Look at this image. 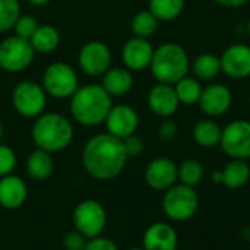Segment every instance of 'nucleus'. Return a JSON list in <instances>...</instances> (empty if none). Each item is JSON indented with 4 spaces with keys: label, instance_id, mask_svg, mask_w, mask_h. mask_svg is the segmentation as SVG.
Returning <instances> with one entry per match:
<instances>
[{
    "label": "nucleus",
    "instance_id": "f257e3e1",
    "mask_svg": "<svg viewBox=\"0 0 250 250\" xmlns=\"http://www.w3.org/2000/svg\"><path fill=\"white\" fill-rule=\"evenodd\" d=\"M122 140L106 134L91 137L83 150V165L96 180H112L122 172L127 164Z\"/></svg>",
    "mask_w": 250,
    "mask_h": 250
},
{
    "label": "nucleus",
    "instance_id": "f03ea898",
    "mask_svg": "<svg viewBox=\"0 0 250 250\" xmlns=\"http://www.w3.org/2000/svg\"><path fill=\"white\" fill-rule=\"evenodd\" d=\"M71 115L72 118L87 127L104 122L110 107L112 96L102 85H85L77 88L71 96Z\"/></svg>",
    "mask_w": 250,
    "mask_h": 250
},
{
    "label": "nucleus",
    "instance_id": "7ed1b4c3",
    "mask_svg": "<svg viewBox=\"0 0 250 250\" xmlns=\"http://www.w3.org/2000/svg\"><path fill=\"white\" fill-rule=\"evenodd\" d=\"M31 137L39 149L53 153L69 146L74 137V128L65 116L59 113H47L37 118L33 125Z\"/></svg>",
    "mask_w": 250,
    "mask_h": 250
},
{
    "label": "nucleus",
    "instance_id": "20e7f679",
    "mask_svg": "<svg viewBox=\"0 0 250 250\" xmlns=\"http://www.w3.org/2000/svg\"><path fill=\"white\" fill-rule=\"evenodd\" d=\"M153 77L164 84L174 85L178 80L187 75L190 61L187 52L177 43H165L153 50L150 61Z\"/></svg>",
    "mask_w": 250,
    "mask_h": 250
},
{
    "label": "nucleus",
    "instance_id": "39448f33",
    "mask_svg": "<svg viewBox=\"0 0 250 250\" xmlns=\"http://www.w3.org/2000/svg\"><path fill=\"white\" fill-rule=\"evenodd\" d=\"M165 191L162 208L169 219L183 222L196 215L199 209V196L193 187L186 184H174Z\"/></svg>",
    "mask_w": 250,
    "mask_h": 250
},
{
    "label": "nucleus",
    "instance_id": "423d86ee",
    "mask_svg": "<svg viewBox=\"0 0 250 250\" xmlns=\"http://www.w3.org/2000/svg\"><path fill=\"white\" fill-rule=\"evenodd\" d=\"M219 146L231 159H250V121L235 119L227 124L221 133Z\"/></svg>",
    "mask_w": 250,
    "mask_h": 250
},
{
    "label": "nucleus",
    "instance_id": "0eeeda50",
    "mask_svg": "<svg viewBox=\"0 0 250 250\" xmlns=\"http://www.w3.org/2000/svg\"><path fill=\"white\" fill-rule=\"evenodd\" d=\"M34 55L36 50L30 40L18 36L8 37L0 43V66L8 72H20L28 68Z\"/></svg>",
    "mask_w": 250,
    "mask_h": 250
},
{
    "label": "nucleus",
    "instance_id": "6e6552de",
    "mask_svg": "<svg viewBox=\"0 0 250 250\" xmlns=\"http://www.w3.org/2000/svg\"><path fill=\"white\" fill-rule=\"evenodd\" d=\"M43 87L50 96L56 99L71 97L78 88L77 72L63 62H56L47 66L43 75Z\"/></svg>",
    "mask_w": 250,
    "mask_h": 250
},
{
    "label": "nucleus",
    "instance_id": "1a4fd4ad",
    "mask_svg": "<svg viewBox=\"0 0 250 250\" xmlns=\"http://www.w3.org/2000/svg\"><path fill=\"white\" fill-rule=\"evenodd\" d=\"M74 225L85 238L100 235L106 227L104 208L96 200H83L74 210Z\"/></svg>",
    "mask_w": 250,
    "mask_h": 250
},
{
    "label": "nucleus",
    "instance_id": "9d476101",
    "mask_svg": "<svg viewBox=\"0 0 250 250\" xmlns=\"http://www.w3.org/2000/svg\"><path fill=\"white\" fill-rule=\"evenodd\" d=\"M12 103L22 116H39L46 106V91L34 81H22L14 88Z\"/></svg>",
    "mask_w": 250,
    "mask_h": 250
},
{
    "label": "nucleus",
    "instance_id": "9b49d317",
    "mask_svg": "<svg viewBox=\"0 0 250 250\" xmlns=\"http://www.w3.org/2000/svg\"><path fill=\"white\" fill-rule=\"evenodd\" d=\"M221 61V72L232 80H244L250 77V46L235 43L228 46Z\"/></svg>",
    "mask_w": 250,
    "mask_h": 250
},
{
    "label": "nucleus",
    "instance_id": "f8f14e48",
    "mask_svg": "<svg viewBox=\"0 0 250 250\" xmlns=\"http://www.w3.org/2000/svg\"><path fill=\"white\" fill-rule=\"evenodd\" d=\"M106 130L110 136L122 140L136 133L139 127V116L137 112L127 104L112 106L106 119Z\"/></svg>",
    "mask_w": 250,
    "mask_h": 250
},
{
    "label": "nucleus",
    "instance_id": "ddd939ff",
    "mask_svg": "<svg viewBox=\"0 0 250 250\" xmlns=\"http://www.w3.org/2000/svg\"><path fill=\"white\" fill-rule=\"evenodd\" d=\"M112 61L110 50L100 42H90L84 44L78 55V63L87 75H100L109 69Z\"/></svg>",
    "mask_w": 250,
    "mask_h": 250
},
{
    "label": "nucleus",
    "instance_id": "4468645a",
    "mask_svg": "<svg viewBox=\"0 0 250 250\" xmlns=\"http://www.w3.org/2000/svg\"><path fill=\"white\" fill-rule=\"evenodd\" d=\"M199 106L203 113L210 118L221 116L228 112L232 103V93L224 84H210L202 90L199 97Z\"/></svg>",
    "mask_w": 250,
    "mask_h": 250
},
{
    "label": "nucleus",
    "instance_id": "2eb2a0df",
    "mask_svg": "<svg viewBox=\"0 0 250 250\" xmlns=\"http://www.w3.org/2000/svg\"><path fill=\"white\" fill-rule=\"evenodd\" d=\"M145 177L149 187L164 191L178 180V167L168 158H156L147 165Z\"/></svg>",
    "mask_w": 250,
    "mask_h": 250
},
{
    "label": "nucleus",
    "instance_id": "dca6fc26",
    "mask_svg": "<svg viewBox=\"0 0 250 250\" xmlns=\"http://www.w3.org/2000/svg\"><path fill=\"white\" fill-rule=\"evenodd\" d=\"M147 103L150 110L162 118L172 116L180 106V100L177 97L174 85L164 84V83H159L150 88L147 96Z\"/></svg>",
    "mask_w": 250,
    "mask_h": 250
},
{
    "label": "nucleus",
    "instance_id": "f3484780",
    "mask_svg": "<svg viewBox=\"0 0 250 250\" xmlns=\"http://www.w3.org/2000/svg\"><path fill=\"white\" fill-rule=\"evenodd\" d=\"M153 56L152 44L143 37H134L125 43L122 49V61L128 69L142 71L150 65Z\"/></svg>",
    "mask_w": 250,
    "mask_h": 250
},
{
    "label": "nucleus",
    "instance_id": "a211bd4d",
    "mask_svg": "<svg viewBox=\"0 0 250 250\" xmlns=\"http://www.w3.org/2000/svg\"><path fill=\"white\" fill-rule=\"evenodd\" d=\"M178 235L167 222L152 224L143 235L145 250H177Z\"/></svg>",
    "mask_w": 250,
    "mask_h": 250
},
{
    "label": "nucleus",
    "instance_id": "6ab92c4d",
    "mask_svg": "<svg viewBox=\"0 0 250 250\" xmlns=\"http://www.w3.org/2000/svg\"><path fill=\"white\" fill-rule=\"evenodd\" d=\"M28 190L22 178L5 175L0 178V205L6 209H17L24 205Z\"/></svg>",
    "mask_w": 250,
    "mask_h": 250
},
{
    "label": "nucleus",
    "instance_id": "aec40b11",
    "mask_svg": "<svg viewBox=\"0 0 250 250\" xmlns=\"http://www.w3.org/2000/svg\"><path fill=\"white\" fill-rule=\"evenodd\" d=\"M102 87L110 96H124L133 87V75L125 68L107 69L103 75Z\"/></svg>",
    "mask_w": 250,
    "mask_h": 250
},
{
    "label": "nucleus",
    "instance_id": "412c9836",
    "mask_svg": "<svg viewBox=\"0 0 250 250\" xmlns=\"http://www.w3.org/2000/svg\"><path fill=\"white\" fill-rule=\"evenodd\" d=\"M221 171H222V184L231 190L244 187L250 180V167L243 159H231Z\"/></svg>",
    "mask_w": 250,
    "mask_h": 250
},
{
    "label": "nucleus",
    "instance_id": "4be33fe9",
    "mask_svg": "<svg viewBox=\"0 0 250 250\" xmlns=\"http://www.w3.org/2000/svg\"><path fill=\"white\" fill-rule=\"evenodd\" d=\"M222 127L213 119H202L193 128V139L194 142L205 149H212L219 145L221 142Z\"/></svg>",
    "mask_w": 250,
    "mask_h": 250
},
{
    "label": "nucleus",
    "instance_id": "5701e85b",
    "mask_svg": "<svg viewBox=\"0 0 250 250\" xmlns=\"http://www.w3.org/2000/svg\"><path fill=\"white\" fill-rule=\"evenodd\" d=\"M61 42V36L58 30L53 25H39L34 34L30 39V43L33 44L36 52L40 53H50L53 52Z\"/></svg>",
    "mask_w": 250,
    "mask_h": 250
},
{
    "label": "nucleus",
    "instance_id": "b1692460",
    "mask_svg": "<svg viewBox=\"0 0 250 250\" xmlns=\"http://www.w3.org/2000/svg\"><path fill=\"white\" fill-rule=\"evenodd\" d=\"M28 174L34 180H46L53 172V159L49 152L43 149L34 150L27 161Z\"/></svg>",
    "mask_w": 250,
    "mask_h": 250
},
{
    "label": "nucleus",
    "instance_id": "393cba45",
    "mask_svg": "<svg viewBox=\"0 0 250 250\" xmlns=\"http://www.w3.org/2000/svg\"><path fill=\"white\" fill-rule=\"evenodd\" d=\"M193 74L199 80H213L221 72V61L213 53H202L191 63Z\"/></svg>",
    "mask_w": 250,
    "mask_h": 250
},
{
    "label": "nucleus",
    "instance_id": "a878e982",
    "mask_svg": "<svg viewBox=\"0 0 250 250\" xmlns=\"http://www.w3.org/2000/svg\"><path fill=\"white\" fill-rule=\"evenodd\" d=\"M184 0H150L149 11L158 21H172L181 15Z\"/></svg>",
    "mask_w": 250,
    "mask_h": 250
},
{
    "label": "nucleus",
    "instance_id": "bb28decb",
    "mask_svg": "<svg viewBox=\"0 0 250 250\" xmlns=\"http://www.w3.org/2000/svg\"><path fill=\"white\" fill-rule=\"evenodd\" d=\"M174 90L177 93V97L180 103L184 104H194L199 102V97L202 94V85L196 78L191 77H183L174 84Z\"/></svg>",
    "mask_w": 250,
    "mask_h": 250
},
{
    "label": "nucleus",
    "instance_id": "cd10ccee",
    "mask_svg": "<svg viewBox=\"0 0 250 250\" xmlns=\"http://www.w3.org/2000/svg\"><path fill=\"white\" fill-rule=\"evenodd\" d=\"M203 165L196 159H187L178 167V180L181 181V184L194 187L203 180Z\"/></svg>",
    "mask_w": 250,
    "mask_h": 250
},
{
    "label": "nucleus",
    "instance_id": "c85d7f7f",
    "mask_svg": "<svg viewBox=\"0 0 250 250\" xmlns=\"http://www.w3.org/2000/svg\"><path fill=\"white\" fill-rule=\"evenodd\" d=\"M131 30L137 37L146 39L158 30V20L150 11H142L133 18Z\"/></svg>",
    "mask_w": 250,
    "mask_h": 250
},
{
    "label": "nucleus",
    "instance_id": "c756f323",
    "mask_svg": "<svg viewBox=\"0 0 250 250\" xmlns=\"http://www.w3.org/2000/svg\"><path fill=\"white\" fill-rule=\"evenodd\" d=\"M20 17L18 0H0V33L14 28L15 21Z\"/></svg>",
    "mask_w": 250,
    "mask_h": 250
},
{
    "label": "nucleus",
    "instance_id": "7c9ffc66",
    "mask_svg": "<svg viewBox=\"0 0 250 250\" xmlns=\"http://www.w3.org/2000/svg\"><path fill=\"white\" fill-rule=\"evenodd\" d=\"M37 27H39L37 21L33 17H30V15H20L18 20L14 24L17 36L21 37V39H25V40L31 39V36L37 30Z\"/></svg>",
    "mask_w": 250,
    "mask_h": 250
},
{
    "label": "nucleus",
    "instance_id": "2f4dec72",
    "mask_svg": "<svg viewBox=\"0 0 250 250\" xmlns=\"http://www.w3.org/2000/svg\"><path fill=\"white\" fill-rule=\"evenodd\" d=\"M17 167L15 152L5 145H0V177L9 175Z\"/></svg>",
    "mask_w": 250,
    "mask_h": 250
},
{
    "label": "nucleus",
    "instance_id": "473e14b6",
    "mask_svg": "<svg viewBox=\"0 0 250 250\" xmlns=\"http://www.w3.org/2000/svg\"><path fill=\"white\" fill-rule=\"evenodd\" d=\"M122 146H124V150L125 153H127V156H139L143 149H145V142L139 137V136H128L122 139Z\"/></svg>",
    "mask_w": 250,
    "mask_h": 250
},
{
    "label": "nucleus",
    "instance_id": "72a5a7b5",
    "mask_svg": "<svg viewBox=\"0 0 250 250\" xmlns=\"http://www.w3.org/2000/svg\"><path fill=\"white\" fill-rule=\"evenodd\" d=\"M87 240L80 231H69L63 237V247L66 250H83Z\"/></svg>",
    "mask_w": 250,
    "mask_h": 250
},
{
    "label": "nucleus",
    "instance_id": "f704fd0d",
    "mask_svg": "<svg viewBox=\"0 0 250 250\" xmlns=\"http://www.w3.org/2000/svg\"><path fill=\"white\" fill-rule=\"evenodd\" d=\"M83 250H118V246L110 238L97 235V237L90 238L85 243V246H84Z\"/></svg>",
    "mask_w": 250,
    "mask_h": 250
},
{
    "label": "nucleus",
    "instance_id": "c9c22d12",
    "mask_svg": "<svg viewBox=\"0 0 250 250\" xmlns=\"http://www.w3.org/2000/svg\"><path fill=\"white\" fill-rule=\"evenodd\" d=\"M178 134V125L172 119H165L159 127V139L165 143L172 142Z\"/></svg>",
    "mask_w": 250,
    "mask_h": 250
},
{
    "label": "nucleus",
    "instance_id": "e433bc0d",
    "mask_svg": "<svg viewBox=\"0 0 250 250\" xmlns=\"http://www.w3.org/2000/svg\"><path fill=\"white\" fill-rule=\"evenodd\" d=\"M213 2L222 8H228V9H235V8H241L244 6L249 0H213Z\"/></svg>",
    "mask_w": 250,
    "mask_h": 250
},
{
    "label": "nucleus",
    "instance_id": "4c0bfd02",
    "mask_svg": "<svg viewBox=\"0 0 250 250\" xmlns=\"http://www.w3.org/2000/svg\"><path fill=\"white\" fill-rule=\"evenodd\" d=\"M210 180H212L215 184H222V171H219V169L213 171L212 175H210Z\"/></svg>",
    "mask_w": 250,
    "mask_h": 250
},
{
    "label": "nucleus",
    "instance_id": "58836bf2",
    "mask_svg": "<svg viewBox=\"0 0 250 250\" xmlns=\"http://www.w3.org/2000/svg\"><path fill=\"white\" fill-rule=\"evenodd\" d=\"M28 2L34 6H44L50 2V0H28Z\"/></svg>",
    "mask_w": 250,
    "mask_h": 250
},
{
    "label": "nucleus",
    "instance_id": "ea45409f",
    "mask_svg": "<svg viewBox=\"0 0 250 250\" xmlns=\"http://www.w3.org/2000/svg\"><path fill=\"white\" fill-rule=\"evenodd\" d=\"M246 31H247V36H249V39H250V20H249V22L246 24Z\"/></svg>",
    "mask_w": 250,
    "mask_h": 250
},
{
    "label": "nucleus",
    "instance_id": "a19ab883",
    "mask_svg": "<svg viewBox=\"0 0 250 250\" xmlns=\"http://www.w3.org/2000/svg\"><path fill=\"white\" fill-rule=\"evenodd\" d=\"M130 250H145L143 247H134V249H130Z\"/></svg>",
    "mask_w": 250,
    "mask_h": 250
},
{
    "label": "nucleus",
    "instance_id": "79ce46f5",
    "mask_svg": "<svg viewBox=\"0 0 250 250\" xmlns=\"http://www.w3.org/2000/svg\"><path fill=\"white\" fill-rule=\"evenodd\" d=\"M0 139H2V124H0Z\"/></svg>",
    "mask_w": 250,
    "mask_h": 250
}]
</instances>
